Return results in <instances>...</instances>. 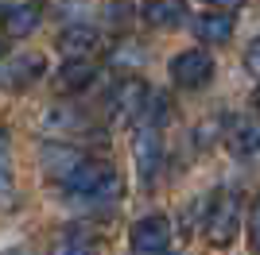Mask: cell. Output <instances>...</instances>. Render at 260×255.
<instances>
[{"label": "cell", "mask_w": 260, "mask_h": 255, "mask_svg": "<svg viewBox=\"0 0 260 255\" xmlns=\"http://www.w3.org/2000/svg\"><path fill=\"white\" fill-rule=\"evenodd\" d=\"M66 193H74V197H117L120 193V178L117 170L109 166V162L101 159H86L82 166H74L70 174H66L62 182H58Z\"/></svg>", "instance_id": "obj_1"}, {"label": "cell", "mask_w": 260, "mask_h": 255, "mask_svg": "<svg viewBox=\"0 0 260 255\" xmlns=\"http://www.w3.org/2000/svg\"><path fill=\"white\" fill-rule=\"evenodd\" d=\"M202 228H206V240L210 247H229L233 240H237V228H241V201L233 190H217L214 197H210L206 205V221H202Z\"/></svg>", "instance_id": "obj_2"}, {"label": "cell", "mask_w": 260, "mask_h": 255, "mask_svg": "<svg viewBox=\"0 0 260 255\" xmlns=\"http://www.w3.org/2000/svg\"><path fill=\"white\" fill-rule=\"evenodd\" d=\"M132 162H136V174H140L144 186H155L163 174V162H167V151H163V136L159 128L140 124L132 132Z\"/></svg>", "instance_id": "obj_3"}, {"label": "cell", "mask_w": 260, "mask_h": 255, "mask_svg": "<svg viewBox=\"0 0 260 255\" xmlns=\"http://www.w3.org/2000/svg\"><path fill=\"white\" fill-rule=\"evenodd\" d=\"M171 244V221L163 212H148L128 228V247L132 255H152V251H167Z\"/></svg>", "instance_id": "obj_4"}, {"label": "cell", "mask_w": 260, "mask_h": 255, "mask_svg": "<svg viewBox=\"0 0 260 255\" xmlns=\"http://www.w3.org/2000/svg\"><path fill=\"white\" fill-rule=\"evenodd\" d=\"M210 77H214V58L202 47H190V51L171 58V81L179 89H202Z\"/></svg>", "instance_id": "obj_5"}, {"label": "cell", "mask_w": 260, "mask_h": 255, "mask_svg": "<svg viewBox=\"0 0 260 255\" xmlns=\"http://www.w3.org/2000/svg\"><path fill=\"white\" fill-rule=\"evenodd\" d=\"M148 81L144 77H124V81L113 85V93H109V112L117 120H132V116H144V105H148Z\"/></svg>", "instance_id": "obj_6"}, {"label": "cell", "mask_w": 260, "mask_h": 255, "mask_svg": "<svg viewBox=\"0 0 260 255\" xmlns=\"http://www.w3.org/2000/svg\"><path fill=\"white\" fill-rule=\"evenodd\" d=\"M43 70H47L43 54L39 51H23V54H16V58H8V66H0V85H4L8 93H20V89H27V85L39 81Z\"/></svg>", "instance_id": "obj_7"}, {"label": "cell", "mask_w": 260, "mask_h": 255, "mask_svg": "<svg viewBox=\"0 0 260 255\" xmlns=\"http://www.w3.org/2000/svg\"><path fill=\"white\" fill-rule=\"evenodd\" d=\"M39 20H43V4H35V0L8 4L4 16H0V31H4V39H27L39 27Z\"/></svg>", "instance_id": "obj_8"}, {"label": "cell", "mask_w": 260, "mask_h": 255, "mask_svg": "<svg viewBox=\"0 0 260 255\" xmlns=\"http://www.w3.org/2000/svg\"><path fill=\"white\" fill-rule=\"evenodd\" d=\"M225 147L237 155V159H252L260 151V116H241L229 124L225 132Z\"/></svg>", "instance_id": "obj_9"}, {"label": "cell", "mask_w": 260, "mask_h": 255, "mask_svg": "<svg viewBox=\"0 0 260 255\" xmlns=\"http://www.w3.org/2000/svg\"><path fill=\"white\" fill-rule=\"evenodd\" d=\"M47 136H74V132H89V116L78 105H58L43 116Z\"/></svg>", "instance_id": "obj_10"}, {"label": "cell", "mask_w": 260, "mask_h": 255, "mask_svg": "<svg viewBox=\"0 0 260 255\" xmlns=\"http://www.w3.org/2000/svg\"><path fill=\"white\" fill-rule=\"evenodd\" d=\"M93 77H98V66L89 58H66L58 77H54V85H58V93H82V89L93 85Z\"/></svg>", "instance_id": "obj_11"}, {"label": "cell", "mask_w": 260, "mask_h": 255, "mask_svg": "<svg viewBox=\"0 0 260 255\" xmlns=\"http://www.w3.org/2000/svg\"><path fill=\"white\" fill-rule=\"evenodd\" d=\"M98 47H101V35L93 31V27H86V23H74V27H66V31L58 35V51H62L66 58H89Z\"/></svg>", "instance_id": "obj_12"}, {"label": "cell", "mask_w": 260, "mask_h": 255, "mask_svg": "<svg viewBox=\"0 0 260 255\" xmlns=\"http://www.w3.org/2000/svg\"><path fill=\"white\" fill-rule=\"evenodd\" d=\"M39 159H43V166L51 170V174H54L58 182H62V178H66V174H70L74 166H82V162H86V159H82V151H78V147H70V143H43Z\"/></svg>", "instance_id": "obj_13"}, {"label": "cell", "mask_w": 260, "mask_h": 255, "mask_svg": "<svg viewBox=\"0 0 260 255\" xmlns=\"http://www.w3.org/2000/svg\"><path fill=\"white\" fill-rule=\"evenodd\" d=\"M140 16L155 31H159V27H175V23L186 16V0H148L140 8Z\"/></svg>", "instance_id": "obj_14"}, {"label": "cell", "mask_w": 260, "mask_h": 255, "mask_svg": "<svg viewBox=\"0 0 260 255\" xmlns=\"http://www.w3.org/2000/svg\"><path fill=\"white\" fill-rule=\"evenodd\" d=\"M237 20H233V12H210V16H198L194 20V35L202 42H229Z\"/></svg>", "instance_id": "obj_15"}, {"label": "cell", "mask_w": 260, "mask_h": 255, "mask_svg": "<svg viewBox=\"0 0 260 255\" xmlns=\"http://www.w3.org/2000/svg\"><path fill=\"white\" fill-rule=\"evenodd\" d=\"M93 247H98V240H93V232L82 228V224L62 228L58 240H54V255H93Z\"/></svg>", "instance_id": "obj_16"}, {"label": "cell", "mask_w": 260, "mask_h": 255, "mask_svg": "<svg viewBox=\"0 0 260 255\" xmlns=\"http://www.w3.org/2000/svg\"><path fill=\"white\" fill-rule=\"evenodd\" d=\"M12 193V139L8 132H0V197Z\"/></svg>", "instance_id": "obj_17"}, {"label": "cell", "mask_w": 260, "mask_h": 255, "mask_svg": "<svg viewBox=\"0 0 260 255\" xmlns=\"http://www.w3.org/2000/svg\"><path fill=\"white\" fill-rule=\"evenodd\" d=\"M167 101H171L167 93H152V97H148V105H144V116H148V124H152V128H159L163 120L171 116V105H167Z\"/></svg>", "instance_id": "obj_18"}, {"label": "cell", "mask_w": 260, "mask_h": 255, "mask_svg": "<svg viewBox=\"0 0 260 255\" xmlns=\"http://www.w3.org/2000/svg\"><path fill=\"white\" fill-rule=\"evenodd\" d=\"M249 244H252V251L260 255V197L252 201V212H249Z\"/></svg>", "instance_id": "obj_19"}, {"label": "cell", "mask_w": 260, "mask_h": 255, "mask_svg": "<svg viewBox=\"0 0 260 255\" xmlns=\"http://www.w3.org/2000/svg\"><path fill=\"white\" fill-rule=\"evenodd\" d=\"M241 62H245V70H249V74H256V77H260V39H252L249 47H245Z\"/></svg>", "instance_id": "obj_20"}, {"label": "cell", "mask_w": 260, "mask_h": 255, "mask_svg": "<svg viewBox=\"0 0 260 255\" xmlns=\"http://www.w3.org/2000/svg\"><path fill=\"white\" fill-rule=\"evenodd\" d=\"M206 4H210V8H221V12H237L245 0H206Z\"/></svg>", "instance_id": "obj_21"}, {"label": "cell", "mask_w": 260, "mask_h": 255, "mask_svg": "<svg viewBox=\"0 0 260 255\" xmlns=\"http://www.w3.org/2000/svg\"><path fill=\"white\" fill-rule=\"evenodd\" d=\"M252 105L260 108V81H256V89H252Z\"/></svg>", "instance_id": "obj_22"}, {"label": "cell", "mask_w": 260, "mask_h": 255, "mask_svg": "<svg viewBox=\"0 0 260 255\" xmlns=\"http://www.w3.org/2000/svg\"><path fill=\"white\" fill-rule=\"evenodd\" d=\"M0 255H23V251H20V247H8V251H0Z\"/></svg>", "instance_id": "obj_23"}, {"label": "cell", "mask_w": 260, "mask_h": 255, "mask_svg": "<svg viewBox=\"0 0 260 255\" xmlns=\"http://www.w3.org/2000/svg\"><path fill=\"white\" fill-rule=\"evenodd\" d=\"M152 255H171V251H152Z\"/></svg>", "instance_id": "obj_24"}, {"label": "cell", "mask_w": 260, "mask_h": 255, "mask_svg": "<svg viewBox=\"0 0 260 255\" xmlns=\"http://www.w3.org/2000/svg\"><path fill=\"white\" fill-rule=\"evenodd\" d=\"M0 8H8V0H0Z\"/></svg>", "instance_id": "obj_25"}]
</instances>
